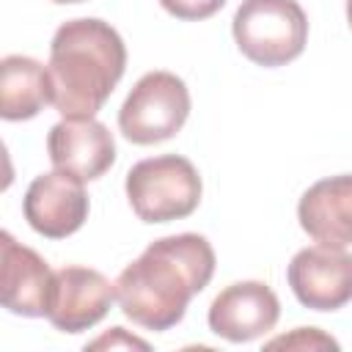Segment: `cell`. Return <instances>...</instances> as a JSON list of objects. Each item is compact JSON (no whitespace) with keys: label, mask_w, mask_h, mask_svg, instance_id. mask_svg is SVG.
Returning <instances> with one entry per match:
<instances>
[{"label":"cell","mask_w":352,"mask_h":352,"mask_svg":"<svg viewBox=\"0 0 352 352\" xmlns=\"http://www.w3.org/2000/svg\"><path fill=\"white\" fill-rule=\"evenodd\" d=\"M300 228L327 248L352 245V173L314 182L297 204Z\"/></svg>","instance_id":"obj_12"},{"label":"cell","mask_w":352,"mask_h":352,"mask_svg":"<svg viewBox=\"0 0 352 352\" xmlns=\"http://www.w3.org/2000/svg\"><path fill=\"white\" fill-rule=\"evenodd\" d=\"M55 270L28 245L16 242L8 231L0 234V297L3 308L14 316H47Z\"/></svg>","instance_id":"obj_11"},{"label":"cell","mask_w":352,"mask_h":352,"mask_svg":"<svg viewBox=\"0 0 352 352\" xmlns=\"http://www.w3.org/2000/svg\"><path fill=\"white\" fill-rule=\"evenodd\" d=\"M77 176L63 170H50L36 176L22 198V214L28 226L47 239H66L82 228L88 220V192Z\"/></svg>","instance_id":"obj_8"},{"label":"cell","mask_w":352,"mask_h":352,"mask_svg":"<svg viewBox=\"0 0 352 352\" xmlns=\"http://www.w3.org/2000/svg\"><path fill=\"white\" fill-rule=\"evenodd\" d=\"M226 3H228V0H160V6H162L170 16L182 19V22H201V19H209V16H214Z\"/></svg>","instance_id":"obj_15"},{"label":"cell","mask_w":352,"mask_h":352,"mask_svg":"<svg viewBox=\"0 0 352 352\" xmlns=\"http://www.w3.org/2000/svg\"><path fill=\"white\" fill-rule=\"evenodd\" d=\"M47 104H52L47 66L30 55H6L0 60V116L6 121H28Z\"/></svg>","instance_id":"obj_13"},{"label":"cell","mask_w":352,"mask_h":352,"mask_svg":"<svg viewBox=\"0 0 352 352\" xmlns=\"http://www.w3.org/2000/svg\"><path fill=\"white\" fill-rule=\"evenodd\" d=\"M267 349H338V341L319 327H294L289 336H275L264 344Z\"/></svg>","instance_id":"obj_14"},{"label":"cell","mask_w":352,"mask_h":352,"mask_svg":"<svg viewBox=\"0 0 352 352\" xmlns=\"http://www.w3.org/2000/svg\"><path fill=\"white\" fill-rule=\"evenodd\" d=\"M214 264V248L201 234L184 231L154 239L116 278L121 314L154 333L176 327L190 300L209 286Z\"/></svg>","instance_id":"obj_1"},{"label":"cell","mask_w":352,"mask_h":352,"mask_svg":"<svg viewBox=\"0 0 352 352\" xmlns=\"http://www.w3.org/2000/svg\"><path fill=\"white\" fill-rule=\"evenodd\" d=\"M116 300V283L99 270L66 264L55 270L47 319L60 333H82L99 324Z\"/></svg>","instance_id":"obj_7"},{"label":"cell","mask_w":352,"mask_h":352,"mask_svg":"<svg viewBox=\"0 0 352 352\" xmlns=\"http://www.w3.org/2000/svg\"><path fill=\"white\" fill-rule=\"evenodd\" d=\"M286 280L300 305L311 311H338L352 302V253L327 245L302 248L292 256Z\"/></svg>","instance_id":"obj_6"},{"label":"cell","mask_w":352,"mask_h":352,"mask_svg":"<svg viewBox=\"0 0 352 352\" xmlns=\"http://www.w3.org/2000/svg\"><path fill=\"white\" fill-rule=\"evenodd\" d=\"M346 22H349V28H352V0H346Z\"/></svg>","instance_id":"obj_18"},{"label":"cell","mask_w":352,"mask_h":352,"mask_svg":"<svg viewBox=\"0 0 352 352\" xmlns=\"http://www.w3.org/2000/svg\"><path fill=\"white\" fill-rule=\"evenodd\" d=\"M52 3H58V6H74V3H85V0H52Z\"/></svg>","instance_id":"obj_17"},{"label":"cell","mask_w":352,"mask_h":352,"mask_svg":"<svg viewBox=\"0 0 352 352\" xmlns=\"http://www.w3.org/2000/svg\"><path fill=\"white\" fill-rule=\"evenodd\" d=\"M239 52L264 69H278L302 55L308 16L297 0H242L231 19Z\"/></svg>","instance_id":"obj_4"},{"label":"cell","mask_w":352,"mask_h":352,"mask_svg":"<svg viewBox=\"0 0 352 352\" xmlns=\"http://www.w3.org/2000/svg\"><path fill=\"white\" fill-rule=\"evenodd\" d=\"M47 72L52 107L63 118H94L126 72V44L104 19H66L52 36Z\"/></svg>","instance_id":"obj_2"},{"label":"cell","mask_w":352,"mask_h":352,"mask_svg":"<svg viewBox=\"0 0 352 352\" xmlns=\"http://www.w3.org/2000/svg\"><path fill=\"white\" fill-rule=\"evenodd\" d=\"M85 349H148V344L138 336H129L124 327H110L104 336L88 341Z\"/></svg>","instance_id":"obj_16"},{"label":"cell","mask_w":352,"mask_h":352,"mask_svg":"<svg viewBox=\"0 0 352 352\" xmlns=\"http://www.w3.org/2000/svg\"><path fill=\"white\" fill-rule=\"evenodd\" d=\"M280 319V300L264 280H236L226 286L209 305V330L231 344H248L270 330Z\"/></svg>","instance_id":"obj_9"},{"label":"cell","mask_w":352,"mask_h":352,"mask_svg":"<svg viewBox=\"0 0 352 352\" xmlns=\"http://www.w3.org/2000/svg\"><path fill=\"white\" fill-rule=\"evenodd\" d=\"M187 82L165 69L143 74L118 110V129L135 146H154L182 132L190 116Z\"/></svg>","instance_id":"obj_5"},{"label":"cell","mask_w":352,"mask_h":352,"mask_svg":"<svg viewBox=\"0 0 352 352\" xmlns=\"http://www.w3.org/2000/svg\"><path fill=\"white\" fill-rule=\"evenodd\" d=\"M126 201L143 223H170L190 217L204 195L198 168L182 154H160L135 162L124 182Z\"/></svg>","instance_id":"obj_3"},{"label":"cell","mask_w":352,"mask_h":352,"mask_svg":"<svg viewBox=\"0 0 352 352\" xmlns=\"http://www.w3.org/2000/svg\"><path fill=\"white\" fill-rule=\"evenodd\" d=\"M47 154L55 170L96 182L116 162V138L96 118H63L47 135Z\"/></svg>","instance_id":"obj_10"}]
</instances>
